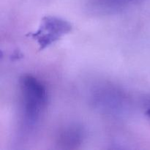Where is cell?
I'll return each mask as SVG.
<instances>
[{"label": "cell", "instance_id": "obj_1", "mask_svg": "<svg viewBox=\"0 0 150 150\" xmlns=\"http://www.w3.org/2000/svg\"><path fill=\"white\" fill-rule=\"evenodd\" d=\"M21 109L26 122L35 124L43 114L48 103V92L45 85L31 75L23 76L19 80Z\"/></svg>", "mask_w": 150, "mask_h": 150}, {"label": "cell", "instance_id": "obj_2", "mask_svg": "<svg viewBox=\"0 0 150 150\" xmlns=\"http://www.w3.org/2000/svg\"><path fill=\"white\" fill-rule=\"evenodd\" d=\"M73 26L67 21L54 16H44L38 29L27 34V36L36 41L39 51L48 48L70 33Z\"/></svg>", "mask_w": 150, "mask_h": 150}, {"label": "cell", "instance_id": "obj_3", "mask_svg": "<svg viewBox=\"0 0 150 150\" xmlns=\"http://www.w3.org/2000/svg\"><path fill=\"white\" fill-rule=\"evenodd\" d=\"M145 114H146V115L150 119V100H149V102H148L147 105H146V111H145Z\"/></svg>", "mask_w": 150, "mask_h": 150}]
</instances>
